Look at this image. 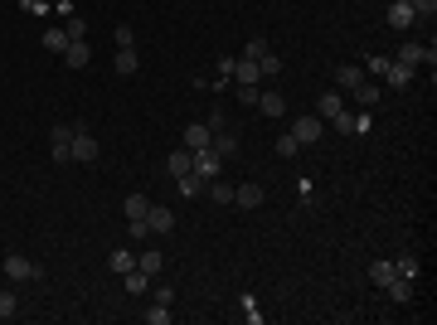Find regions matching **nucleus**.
<instances>
[{"label": "nucleus", "instance_id": "1", "mask_svg": "<svg viewBox=\"0 0 437 325\" xmlns=\"http://www.w3.org/2000/svg\"><path fill=\"white\" fill-rule=\"evenodd\" d=\"M292 136H297V146H316V141L326 136V121H321V116H297V121H292Z\"/></svg>", "mask_w": 437, "mask_h": 325}, {"label": "nucleus", "instance_id": "28", "mask_svg": "<svg viewBox=\"0 0 437 325\" xmlns=\"http://www.w3.org/2000/svg\"><path fill=\"white\" fill-rule=\"evenodd\" d=\"M316 112H321V116H340V112H345V103H340V93H321V103H316Z\"/></svg>", "mask_w": 437, "mask_h": 325}, {"label": "nucleus", "instance_id": "40", "mask_svg": "<svg viewBox=\"0 0 437 325\" xmlns=\"http://www.w3.org/2000/svg\"><path fill=\"white\" fill-rule=\"evenodd\" d=\"M330 126H335L340 136H350V131H355V116H350V112H340V116H330Z\"/></svg>", "mask_w": 437, "mask_h": 325}, {"label": "nucleus", "instance_id": "17", "mask_svg": "<svg viewBox=\"0 0 437 325\" xmlns=\"http://www.w3.org/2000/svg\"><path fill=\"white\" fill-rule=\"evenodd\" d=\"M175 190H180L185 199H200V195H205V180H200V175L190 170V175H180V180H175Z\"/></svg>", "mask_w": 437, "mask_h": 325}, {"label": "nucleus", "instance_id": "25", "mask_svg": "<svg viewBox=\"0 0 437 325\" xmlns=\"http://www.w3.org/2000/svg\"><path fill=\"white\" fill-rule=\"evenodd\" d=\"M205 195H209L214 204H233V185H223V180H209V185H205Z\"/></svg>", "mask_w": 437, "mask_h": 325}, {"label": "nucleus", "instance_id": "34", "mask_svg": "<svg viewBox=\"0 0 437 325\" xmlns=\"http://www.w3.org/2000/svg\"><path fill=\"white\" fill-rule=\"evenodd\" d=\"M112 44H117V49H131V44H136V29H131V24H117Z\"/></svg>", "mask_w": 437, "mask_h": 325}, {"label": "nucleus", "instance_id": "39", "mask_svg": "<svg viewBox=\"0 0 437 325\" xmlns=\"http://www.w3.org/2000/svg\"><path fill=\"white\" fill-rule=\"evenodd\" d=\"M408 5H413L418 20H433V15H437V0H408Z\"/></svg>", "mask_w": 437, "mask_h": 325}, {"label": "nucleus", "instance_id": "7", "mask_svg": "<svg viewBox=\"0 0 437 325\" xmlns=\"http://www.w3.org/2000/svg\"><path fill=\"white\" fill-rule=\"evenodd\" d=\"M413 24H418L413 5L408 0H389V29H413Z\"/></svg>", "mask_w": 437, "mask_h": 325}, {"label": "nucleus", "instance_id": "3", "mask_svg": "<svg viewBox=\"0 0 437 325\" xmlns=\"http://www.w3.org/2000/svg\"><path fill=\"white\" fill-rule=\"evenodd\" d=\"M98 156H103L98 136H93L88 126H73V160H98Z\"/></svg>", "mask_w": 437, "mask_h": 325}, {"label": "nucleus", "instance_id": "4", "mask_svg": "<svg viewBox=\"0 0 437 325\" xmlns=\"http://www.w3.org/2000/svg\"><path fill=\"white\" fill-rule=\"evenodd\" d=\"M5 277H10V282H39V267H34L24 252H10V257H5Z\"/></svg>", "mask_w": 437, "mask_h": 325}, {"label": "nucleus", "instance_id": "31", "mask_svg": "<svg viewBox=\"0 0 437 325\" xmlns=\"http://www.w3.org/2000/svg\"><path fill=\"white\" fill-rule=\"evenodd\" d=\"M146 209H151L146 195H126V218H146Z\"/></svg>", "mask_w": 437, "mask_h": 325}, {"label": "nucleus", "instance_id": "6", "mask_svg": "<svg viewBox=\"0 0 437 325\" xmlns=\"http://www.w3.org/2000/svg\"><path fill=\"white\" fill-rule=\"evenodd\" d=\"M218 165H223V160H218L209 146H205V151H195V160H190V170H195L205 185H209V180H218Z\"/></svg>", "mask_w": 437, "mask_h": 325}, {"label": "nucleus", "instance_id": "24", "mask_svg": "<svg viewBox=\"0 0 437 325\" xmlns=\"http://www.w3.org/2000/svg\"><path fill=\"white\" fill-rule=\"evenodd\" d=\"M108 267H112V272H131V267H136V252H126V248H112Z\"/></svg>", "mask_w": 437, "mask_h": 325}, {"label": "nucleus", "instance_id": "16", "mask_svg": "<svg viewBox=\"0 0 437 325\" xmlns=\"http://www.w3.org/2000/svg\"><path fill=\"white\" fill-rule=\"evenodd\" d=\"M384 73H389V88H408V83H413V73H418V68H408V63H399V59H394V63H389V68H384Z\"/></svg>", "mask_w": 437, "mask_h": 325}, {"label": "nucleus", "instance_id": "23", "mask_svg": "<svg viewBox=\"0 0 437 325\" xmlns=\"http://www.w3.org/2000/svg\"><path fill=\"white\" fill-rule=\"evenodd\" d=\"M121 282H126V292H131V296H141V292L151 287V277H146L141 267H131V272H121Z\"/></svg>", "mask_w": 437, "mask_h": 325}, {"label": "nucleus", "instance_id": "36", "mask_svg": "<svg viewBox=\"0 0 437 325\" xmlns=\"http://www.w3.org/2000/svg\"><path fill=\"white\" fill-rule=\"evenodd\" d=\"M238 103L243 107H258V83H238Z\"/></svg>", "mask_w": 437, "mask_h": 325}, {"label": "nucleus", "instance_id": "33", "mask_svg": "<svg viewBox=\"0 0 437 325\" xmlns=\"http://www.w3.org/2000/svg\"><path fill=\"white\" fill-rule=\"evenodd\" d=\"M141 321H146V325H165V321H170V306H161V301H156L151 311H141Z\"/></svg>", "mask_w": 437, "mask_h": 325}, {"label": "nucleus", "instance_id": "30", "mask_svg": "<svg viewBox=\"0 0 437 325\" xmlns=\"http://www.w3.org/2000/svg\"><path fill=\"white\" fill-rule=\"evenodd\" d=\"M394 277H408V282H413V277H418V257H413V252H403V257L394 262Z\"/></svg>", "mask_w": 437, "mask_h": 325}, {"label": "nucleus", "instance_id": "44", "mask_svg": "<svg viewBox=\"0 0 437 325\" xmlns=\"http://www.w3.org/2000/svg\"><path fill=\"white\" fill-rule=\"evenodd\" d=\"M54 5H59V15H64V20H68V15H78V10H73V0H54Z\"/></svg>", "mask_w": 437, "mask_h": 325}, {"label": "nucleus", "instance_id": "12", "mask_svg": "<svg viewBox=\"0 0 437 325\" xmlns=\"http://www.w3.org/2000/svg\"><path fill=\"white\" fill-rule=\"evenodd\" d=\"M209 136H214V131H209V121H190V126H185V146H190V151H205V146H209Z\"/></svg>", "mask_w": 437, "mask_h": 325}, {"label": "nucleus", "instance_id": "5", "mask_svg": "<svg viewBox=\"0 0 437 325\" xmlns=\"http://www.w3.org/2000/svg\"><path fill=\"white\" fill-rule=\"evenodd\" d=\"M399 63H408V68H418V63H428V68H433V63H437V49H433V44L423 49V44H413V39H408V44L399 49Z\"/></svg>", "mask_w": 437, "mask_h": 325}, {"label": "nucleus", "instance_id": "19", "mask_svg": "<svg viewBox=\"0 0 437 325\" xmlns=\"http://www.w3.org/2000/svg\"><path fill=\"white\" fill-rule=\"evenodd\" d=\"M384 292H389L394 301H413V282H408V277H389V282H384Z\"/></svg>", "mask_w": 437, "mask_h": 325}, {"label": "nucleus", "instance_id": "22", "mask_svg": "<svg viewBox=\"0 0 437 325\" xmlns=\"http://www.w3.org/2000/svg\"><path fill=\"white\" fill-rule=\"evenodd\" d=\"M350 93H355V103H360V107H374V103H379V88H374L369 78H364V83H355Z\"/></svg>", "mask_w": 437, "mask_h": 325}, {"label": "nucleus", "instance_id": "9", "mask_svg": "<svg viewBox=\"0 0 437 325\" xmlns=\"http://www.w3.org/2000/svg\"><path fill=\"white\" fill-rule=\"evenodd\" d=\"M64 63H68V68H88V63H93V49H88V39H68V49H64Z\"/></svg>", "mask_w": 437, "mask_h": 325}, {"label": "nucleus", "instance_id": "18", "mask_svg": "<svg viewBox=\"0 0 437 325\" xmlns=\"http://www.w3.org/2000/svg\"><path fill=\"white\" fill-rule=\"evenodd\" d=\"M136 267H141V272H146V277H161V267H165V257H161V252H156V248H146V252H141V257H136Z\"/></svg>", "mask_w": 437, "mask_h": 325}, {"label": "nucleus", "instance_id": "14", "mask_svg": "<svg viewBox=\"0 0 437 325\" xmlns=\"http://www.w3.org/2000/svg\"><path fill=\"white\" fill-rule=\"evenodd\" d=\"M258 112H262V116H287L282 93H258Z\"/></svg>", "mask_w": 437, "mask_h": 325}, {"label": "nucleus", "instance_id": "2", "mask_svg": "<svg viewBox=\"0 0 437 325\" xmlns=\"http://www.w3.org/2000/svg\"><path fill=\"white\" fill-rule=\"evenodd\" d=\"M49 160H73V126H54L49 131Z\"/></svg>", "mask_w": 437, "mask_h": 325}, {"label": "nucleus", "instance_id": "43", "mask_svg": "<svg viewBox=\"0 0 437 325\" xmlns=\"http://www.w3.org/2000/svg\"><path fill=\"white\" fill-rule=\"evenodd\" d=\"M243 316H248V321H253V325L262 321V311H258V301H253V296H243Z\"/></svg>", "mask_w": 437, "mask_h": 325}, {"label": "nucleus", "instance_id": "26", "mask_svg": "<svg viewBox=\"0 0 437 325\" xmlns=\"http://www.w3.org/2000/svg\"><path fill=\"white\" fill-rule=\"evenodd\" d=\"M335 83H340V88H355V83H364V68L345 63V68H335Z\"/></svg>", "mask_w": 437, "mask_h": 325}, {"label": "nucleus", "instance_id": "42", "mask_svg": "<svg viewBox=\"0 0 437 325\" xmlns=\"http://www.w3.org/2000/svg\"><path fill=\"white\" fill-rule=\"evenodd\" d=\"M49 5H54V0H20V10H24V15H44Z\"/></svg>", "mask_w": 437, "mask_h": 325}, {"label": "nucleus", "instance_id": "29", "mask_svg": "<svg viewBox=\"0 0 437 325\" xmlns=\"http://www.w3.org/2000/svg\"><path fill=\"white\" fill-rule=\"evenodd\" d=\"M44 49H54V54H64V49H68V34H64L59 24H54V29H44Z\"/></svg>", "mask_w": 437, "mask_h": 325}, {"label": "nucleus", "instance_id": "10", "mask_svg": "<svg viewBox=\"0 0 437 325\" xmlns=\"http://www.w3.org/2000/svg\"><path fill=\"white\" fill-rule=\"evenodd\" d=\"M146 223H151V233H170V228H175V209L151 204V209H146Z\"/></svg>", "mask_w": 437, "mask_h": 325}, {"label": "nucleus", "instance_id": "21", "mask_svg": "<svg viewBox=\"0 0 437 325\" xmlns=\"http://www.w3.org/2000/svg\"><path fill=\"white\" fill-rule=\"evenodd\" d=\"M253 63H258V78H277V73H282V59H277L272 49H267L262 59H253Z\"/></svg>", "mask_w": 437, "mask_h": 325}, {"label": "nucleus", "instance_id": "11", "mask_svg": "<svg viewBox=\"0 0 437 325\" xmlns=\"http://www.w3.org/2000/svg\"><path fill=\"white\" fill-rule=\"evenodd\" d=\"M262 199H267V195H262V185H253V180L233 190V204H238V209H258Z\"/></svg>", "mask_w": 437, "mask_h": 325}, {"label": "nucleus", "instance_id": "27", "mask_svg": "<svg viewBox=\"0 0 437 325\" xmlns=\"http://www.w3.org/2000/svg\"><path fill=\"white\" fill-rule=\"evenodd\" d=\"M389 277H394V262H389V257H379V262H369V282H374V287H384Z\"/></svg>", "mask_w": 437, "mask_h": 325}, {"label": "nucleus", "instance_id": "8", "mask_svg": "<svg viewBox=\"0 0 437 325\" xmlns=\"http://www.w3.org/2000/svg\"><path fill=\"white\" fill-rule=\"evenodd\" d=\"M209 151H214L218 160H223V156H238V131H228V126H218L214 136H209Z\"/></svg>", "mask_w": 437, "mask_h": 325}, {"label": "nucleus", "instance_id": "38", "mask_svg": "<svg viewBox=\"0 0 437 325\" xmlns=\"http://www.w3.org/2000/svg\"><path fill=\"white\" fill-rule=\"evenodd\" d=\"M20 311V301H15V292H0V321H10Z\"/></svg>", "mask_w": 437, "mask_h": 325}, {"label": "nucleus", "instance_id": "35", "mask_svg": "<svg viewBox=\"0 0 437 325\" xmlns=\"http://www.w3.org/2000/svg\"><path fill=\"white\" fill-rule=\"evenodd\" d=\"M262 54H267V39H262V34H253V39L243 44V59H262Z\"/></svg>", "mask_w": 437, "mask_h": 325}, {"label": "nucleus", "instance_id": "15", "mask_svg": "<svg viewBox=\"0 0 437 325\" xmlns=\"http://www.w3.org/2000/svg\"><path fill=\"white\" fill-rule=\"evenodd\" d=\"M228 78H238V83H262V78H258V63H253V59H243V54L233 59V73H228Z\"/></svg>", "mask_w": 437, "mask_h": 325}, {"label": "nucleus", "instance_id": "20", "mask_svg": "<svg viewBox=\"0 0 437 325\" xmlns=\"http://www.w3.org/2000/svg\"><path fill=\"white\" fill-rule=\"evenodd\" d=\"M136 68H141V59H136V49H117V73H121V78H131Z\"/></svg>", "mask_w": 437, "mask_h": 325}, {"label": "nucleus", "instance_id": "32", "mask_svg": "<svg viewBox=\"0 0 437 325\" xmlns=\"http://www.w3.org/2000/svg\"><path fill=\"white\" fill-rule=\"evenodd\" d=\"M64 34H68V39H83V34H88V20H83V15H68V20H64Z\"/></svg>", "mask_w": 437, "mask_h": 325}, {"label": "nucleus", "instance_id": "41", "mask_svg": "<svg viewBox=\"0 0 437 325\" xmlns=\"http://www.w3.org/2000/svg\"><path fill=\"white\" fill-rule=\"evenodd\" d=\"M156 301H161V306H175V287L161 282V287H156Z\"/></svg>", "mask_w": 437, "mask_h": 325}, {"label": "nucleus", "instance_id": "13", "mask_svg": "<svg viewBox=\"0 0 437 325\" xmlns=\"http://www.w3.org/2000/svg\"><path fill=\"white\" fill-rule=\"evenodd\" d=\"M190 160H195V151H190V146H185V151H170V156H165V170L180 180V175H190Z\"/></svg>", "mask_w": 437, "mask_h": 325}, {"label": "nucleus", "instance_id": "37", "mask_svg": "<svg viewBox=\"0 0 437 325\" xmlns=\"http://www.w3.org/2000/svg\"><path fill=\"white\" fill-rule=\"evenodd\" d=\"M277 156H302V146H297V136L287 131V136H277Z\"/></svg>", "mask_w": 437, "mask_h": 325}]
</instances>
